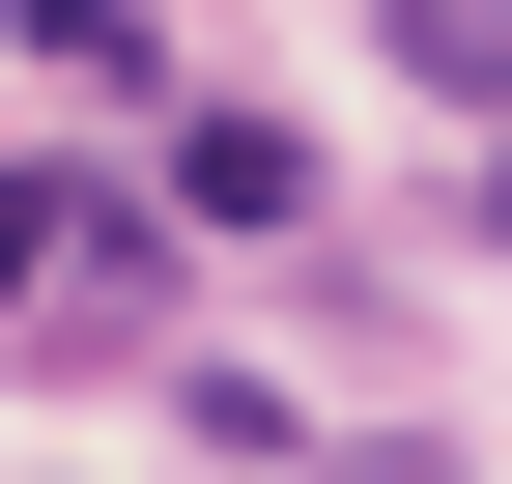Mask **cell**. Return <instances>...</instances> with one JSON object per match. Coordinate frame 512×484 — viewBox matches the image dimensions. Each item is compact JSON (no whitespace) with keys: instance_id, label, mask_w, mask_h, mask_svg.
Segmentation results:
<instances>
[{"instance_id":"cell-1","label":"cell","mask_w":512,"mask_h":484,"mask_svg":"<svg viewBox=\"0 0 512 484\" xmlns=\"http://www.w3.org/2000/svg\"><path fill=\"white\" fill-rule=\"evenodd\" d=\"M171 200H200V228H313V143H285V114H171Z\"/></svg>"},{"instance_id":"cell-2","label":"cell","mask_w":512,"mask_h":484,"mask_svg":"<svg viewBox=\"0 0 512 484\" xmlns=\"http://www.w3.org/2000/svg\"><path fill=\"white\" fill-rule=\"evenodd\" d=\"M370 29H399L427 86H512V0H370Z\"/></svg>"},{"instance_id":"cell-3","label":"cell","mask_w":512,"mask_h":484,"mask_svg":"<svg viewBox=\"0 0 512 484\" xmlns=\"http://www.w3.org/2000/svg\"><path fill=\"white\" fill-rule=\"evenodd\" d=\"M57 228H86V200H57V171L0 143V314H29V285H57Z\"/></svg>"}]
</instances>
